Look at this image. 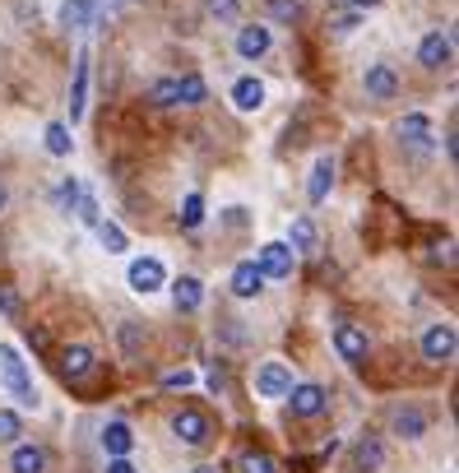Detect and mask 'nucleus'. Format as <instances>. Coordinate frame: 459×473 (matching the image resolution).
<instances>
[{
	"instance_id": "obj_31",
	"label": "nucleus",
	"mask_w": 459,
	"mask_h": 473,
	"mask_svg": "<svg viewBox=\"0 0 459 473\" xmlns=\"http://www.w3.org/2000/svg\"><path fill=\"white\" fill-rule=\"evenodd\" d=\"M241 473H279V464L265 455V450H246L241 455Z\"/></svg>"
},
{
	"instance_id": "obj_42",
	"label": "nucleus",
	"mask_w": 459,
	"mask_h": 473,
	"mask_svg": "<svg viewBox=\"0 0 459 473\" xmlns=\"http://www.w3.org/2000/svg\"><path fill=\"white\" fill-rule=\"evenodd\" d=\"M98 5H107V10H112V5H121V0H98Z\"/></svg>"
},
{
	"instance_id": "obj_8",
	"label": "nucleus",
	"mask_w": 459,
	"mask_h": 473,
	"mask_svg": "<svg viewBox=\"0 0 459 473\" xmlns=\"http://www.w3.org/2000/svg\"><path fill=\"white\" fill-rule=\"evenodd\" d=\"M56 367H60V376H66V381H83V376L93 372V353L83 343H66L56 353Z\"/></svg>"
},
{
	"instance_id": "obj_39",
	"label": "nucleus",
	"mask_w": 459,
	"mask_h": 473,
	"mask_svg": "<svg viewBox=\"0 0 459 473\" xmlns=\"http://www.w3.org/2000/svg\"><path fill=\"white\" fill-rule=\"evenodd\" d=\"M107 473H139V469H135L131 460H125V455H116V460L107 464Z\"/></svg>"
},
{
	"instance_id": "obj_38",
	"label": "nucleus",
	"mask_w": 459,
	"mask_h": 473,
	"mask_svg": "<svg viewBox=\"0 0 459 473\" xmlns=\"http://www.w3.org/2000/svg\"><path fill=\"white\" fill-rule=\"evenodd\" d=\"M358 24H362V10H348V14H339V19H334V33H352Z\"/></svg>"
},
{
	"instance_id": "obj_41",
	"label": "nucleus",
	"mask_w": 459,
	"mask_h": 473,
	"mask_svg": "<svg viewBox=\"0 0 459 473\" xmlns=\"http://www.w3.org/2000/svg\"><path fill=\"white\" fill-rule=\"evenodd\" d=\"M5 204H10V191H5V181H0V209H5Z\"/></svg>"
},
{
	"instance_id": "obj_26",
	"label": "nucleus",
	"mask_w": 459,
	"mask_h": 473,
	"mask_svg": "<svg viewBox=\"0 0 459 473\" xmlns=\"http://www.w3.org/2000/svg\"><path fill=\"white\" fill-rule=\"evenodd\" d=\"M144 102H149V107H177V79H154Z\"/></svg>"
},
{
	"instance_id": "obj_25",
	"label": "nucleus",
	"mask_w": 459,
	"mask_h": 473,
	"mask_svg": "<svg viewBox=\"0 0 459 473\" xmlns=\"http://www.w3.org/2000/svg\"><path fill=\"white\" fill-rule=\"evenodd\" d=\"M131 445H135V437H131V427L125 422H107L102 427V450L116 460V455H131Z\"/></svg>"
},
{
	"instance_id": "obj_15",
	"label": "nucleus",
	"mask_w": 459,
	"mask_h": 473,
	"mask_svg": "<svg viewBox=\"0 0 459 473\" xmlns=\"http://www.w3.org/2000/svg\"><path fill=\"white\" fill-rule=\"evenodd\" d=\"M385 464V445L381 437H362L358 445H352V473H376Z\"/></svg>"
},
{
	"instance_id": "obj_9",
	"label": "nucleus",
	"mask_w": 459,
	"mask_h": 473,
	"mask_svg": "<svg viewBox=\"0 0 459 473\" xmlns=\"http://www.w3.org/2000/svg\"><path fill=\"white\" fill-rule=\"evenodd\" d=\"M256 390H260L265 399H283L288 390H292V372H288L283 362H265L260 376H256Z\"/></svg>"
},
{
	"instance_id": "obj_10",
	"label": "nucleus",
	"mask_w": 459,
	"mask_h": 473,
	"mask_svg": "<svg viewBox=\"0 0 459 473\" xmlns=\"http://www.w3.org/2000/svg\"><path fill=\"white\" fill-rule=\"evenodd\" d=\"M334 348H339V358L344 362H352V367H358V362H367V335L358 330V325H339V330H334Z\"/></svg>"
},
{
	"instance_id": "obj_13",
	"label": "nucleus",
	"mask_w": 459,
	"mask_h": 473,
	"mask_svg": "<svg viewBox=\"0 0 459 473\" xmlns=\"http://www.w3.org/2000/svg\"><path fill=\"white\" fill-rule=\"evenodd\" d=\"M260 288H265V274H260V264H256V260H241L237 270H233V297L250 302V297H260Z\"/></svg>"
},
{
	"instance_id": "obj_20",
	"label": "nucleus",
	"mask_w": 459,
	"mask_h": 473,
	"mask_svg": "<svg viewBox=\"0 0 459 473\" xmlns=\"http://www.w3.org/2000/svg\"><path fill=\"white\" fill-rule=\"evenodd\" d=\"M83 102H89V51H79L75 66V89H70V121L83 116Z\"/></svg>"
},
{
	"instance_id": "obj_24",
	"label": "nucleus",
	"mask_w": 459,
	"mask_h": 473,
	"mask_svg": "<svg viewBox=\"0 0 459 473\" xmlns=\"http://www.w3.org/2000/svg\"><path fill=\"white\" fill-rule=\"evenodd\" d=\"M10 469H14V473H47V450H37V445H14Z\"/></svg>"
},
{
	"instance_id": "obj_29",
	"label": "nucleus",
	"mask_w": 459,
	"mask_h": 473,
	"mask_svg": "<svg viewBox=\"0 0 459 473\" xmlns=\"http://www.w3.org/2000/svg\"><path fill=\"white\" fill-rule=\"evenodd\" d=\"M79 191H83L79 181H75V177H66V181L56 186V195H51V200H56V209H60V214H70V209H75V200H79Z\"/></svg>"
},
{
	"instance_id": "obj_23",
	"label": "nucleus",
	"mask_w": 459,
	"mask_h": 473,
	"mask_svg": "<svg viewBox=\"0 0 459 473\" xmlns=\"http://www.w3.org/2000/svg\"><path fill=\"white\" fill-rule=\"evenodd\" d=\"M200 297H204V288H200V279H191V274H181V279L172 283V306H177V311H195V306H200Z\"/></svg>"
},
{
	"instance_id": "obj_16",
	"label": "nucleus",
	"mask_w": 459,
	"mask_h": 473,
	"mask_svg": "<svg viewBox=\"0 0 459 473\" xmlns=\"http://www.w3.org/2000/svg\"><path fill=\"white\" fill-rule=\"evenodd\" d=\"M329 186H334V158L321 154V158H316V168H311V181H306V200H311V204H325Z\"/></svg>"
},
{
	"instance_id": "obj_4",
	"label": "nucleus",
	"mask_w": 459,
	"mask_h": 473,
	"mask_svg": "<svg viewBox=\"0 0 459 473\" xmlns=\"http://www.w3.org/2000/svg\"><path fill=\"white\" fill-rule=\"evenodd\" d=\"M292 256H297V251H292L288 241H265L256 251V264H260L265 279H288L292 274Z\"/></svg>"
},
{
	"instance_id": "obj_35",
	"label": "nucleus",
	"mask_w": 459,
	"mask_h": 473,
	"mask_svg": "<svg viewBox=\"0 0 459 473\" xmlns=\"http://www.w3.org/2000/svg\"><path fill=\"white\" fill-rule=\"evenodd\" d=\"M269 14H274V19H297L302 0H269Z\"/></svg>"
},
{
	"instance_id": "obj_1",
	"label": "nucleus",
	"mask_w": 459,
	"mask_h": 473,
	"mask_svg": "<svg viewBox=\"0 0 459 473\" xmlns=\"http://www.w3.org/2000/svg\"><path fill=\"white\" fill-rule=\"evenodd\" d=\"M0 381H5V390L14 395L19 408H37V385L28 376L24 358H19V348H10V343H0Z\"/></svg>"
},
{
	"instance_id": "obj_2",
	"label": "nucleus",
	"mask_w": 459,
	"mask_h": 473,
	"mask_svg": "<svg viewBox=\"0 0 459 473\" xmlns=\"http://www.w3.org/2000/svg\"><path fill=\"white\" fill-rule=\"evenodd\" d=\"M283 399L292 408V418H321L325 408H329V395H325L321 385H292Z\"/></svg>"
},
{
	"instance_id": "obj_14",
	"label": "nucleus",
	"mask_w": 459,
	"mask_h": 473,
	"mask_svg": "<svg viewBox=\"0 0 459 473\" xmlns=\"http://www.w3.org/2000/svg\"><path fill=\"white\" fill-rule=\"evenodd\" d=\"M60 24L66 28H98V5L93 0H60Z\"/></svg>"
},
{
	"instance_id": "obj_3",
	"label": "nucleus",
	"mask_w": 459,
	"mask_h": 473,
	"mask_svg": "<svg viewBox=\"0 0 459 473\" xmlns=\"http://www.w3.org/2000/svg\"><path fill=\"white\" fill-rule=\"evenodd\" d=\"M172 431H177L186 445H204L209 437H214V422H209L204 408H181V414L172 418Z\"/></svg>"
},
{
	"instance_id": "obj_33",
	"label": "nucleus",
	"mask_w": 459,
	"mask_h": 473,
	"mask_svg": "<svg viewBox=\"0 0 459 473\" xmlns=\"http://www.w3.org/2000/svg\"><path fill=\"white\" fill-rule=\"evenodd\" d=\"M121 348H125V358H131V362L139 358V325H135V320L121 325Z\"/></svg>"
},
{
	"instance_id": "obj_40",
	"label": "nucleus",
	"mask_w": 459,
	"mask_h": 473,
	"mask_svg": "<svg viewBox=\"0 0 459 473\" xmlns=\"http://www.w3.org/2000/svg\"><path fill=\"white\" fill-rule=\"evenodd\" d=\"M352 10H371V5H381V0H348Z\"/></svg>"
},
{
	"instance_id": "obj_5",
	"label": "nucleus",
	"mask_w": 459,
	"mask_h": 473,
	"mask_svg": "<svg viewBox=\"0 0 459 473\" xmlns=\"http://www.w3.org/2000/svg\"><path fill=\"white\" fill-rule=\"evenodd\" d=\"M450 56H455V43H450V33H427L423 43H417V66L423 70H446L450 66Z\"/></svg>"
},
{
	"instance_id": "obj_7",
	"label": "nucleus",
	"mask_w": 459,
	"mask_h": 473,
	"mask_svg": "<svg viewBox=\"0 0 459 473\" xmlns=\"http://www.w3.org/2000/svg\"><path fill=\"white\" fill-rule=\"evenodd\" d=\"M125 279H131L135 293L149 297V293H158V288L167 283V270H162V264H158L154 256H144V260H131V270H125Z\"/></svg>"
},
{
	"instance_id": "obj_36",
	"label": "nucleus",
	"mask_w": 459,
	"mask_h": 473,
	"mask_svg": "<svg viewBox=\"0 0 459 473\" xmlns=\"http://www.w3.org/2000/svg\"><path fill=\"white\" fill-rule=\"evenodd\" d=\"M195 385V372H186V367H181V372H167L162 376V390H191Z\"/></svg>"
},
{
	"instance_id": "obj_43",
	"label": "nucleus",
	"mask_w": 459,
	"mask_h": 473,
	"mask_svg": "<svg viewBox=\"0 0 459 473\" xmlns=\"http://www.w3.org/2000/svg\"><path fill=\"white\" fill-rule=\"evenodd\" d=\"M329 5H348V0H329Z\"/></svg>"
},
{
	"instance_id": "obj_21",
	"label": "nucleus",
	"mask_w": 459,
	"mask_h": 473,
	"mask_svg": "<svg viewBox=\"0 0 459 473\" xmlns=\"http://www.w3.org/2000/svg\"><path fill=\"white\" fill-rule=\"evenodd\" d=\"M200 102H209V84L191 70V75H181L177 79V107H200Z\"/></svg>"
},
{
	"instance_id": "obj_27",
	"label": "nucleus",
	"mask_w": 459,
	"mask_h": 473,
	"mask_svg": "<svg viewBox=\"0 0 459 473\" xmlns=\"http://www.w3.org/2000/svg\"><path fill=\"white\" fill-rule=\"evenodd\" d=\"M200 223H204V195L191 191V195L181 200V228H186V233H195Z\"/></svg>"
},
{
	"instance_id": "obj_22",
	"label": "nucleus",
	"mask_w": 459,
	"mask_h": 473,
	"mask_svg": "<svg viewBox=\"0 0 459 473\" xmlns=\"http://www.w3.org/2000/svg\"><path fill=\"white\" fill-rule=\"evenodd\" d=\"M288 246H292V251H316V218H311V214L292 218L288 223Z\"/></svg>"
},
{
	"instance_id": "obj_44",
	"label": "nucleus",
	"mask_w": 459,
	"mask_h": 473,
	"mask_svg": "<svg viewBox=\"0 0 459 473\" xmlns=\"http://www.w3.org/2000/svg\"><path fill=\"white\" fill-rule=\"evenodd\" d=\"M195 473H214V469H195Z\"/></svg>"
},
{
	"instance_id": "obj_6",
	"label": "nucleus",
	"mask_w": 459,
	"mask_h": 473,
	"mask_svg": "<svg viewBox=\"0 0 459 473\" xmlns=\"http://www.w3.org/2000/svg\"><path fill=\"white\" fill-rule=\"evenodd\" d=\"M423 358L431 362V367H441V362H450L455 358V325H427V335H423Z\"/></svg>"
},
{
	"instance_id": "obj_30",
	"label": "nucleus",
	"mask_w": 459,
	"mask_h": 473,
	"mask_svg": "<svg viewBox=\"0 0 459 473\" xmlns=\"http://www.w3.org/2000/svg\"><path fill=\"white\" fill-rule=\"evenodd\" d=\"M93 228H98V241L107 246L112 256H121V251H125V233L116 228V223H93Z\"/></svg>"
},
{
	"instance_id": "obj_19",
	"label": "nucleus",
	"mask_w": 459,
	"mask_h": 473,
	"mask_svg": "<svg viewBox=\"0 0 459 473\" xmlns=\"http://www.w3.org/2000/svg\"><path fill=\"white\" fill-rule=\"evenodd\" d=\"M390 427H394V437L417 441V437H423V431H427V418H423V408H394Z\"/></svg>"
},
{
	"instance_id": "obj_12",
	"label": "nucleus",
	"mask_w": 459,
	"mask_h": 473,
	"mask_svg": "<svg viewBox=\"0 0 459 473\" xmlns=\"http://www.w3.org/2000/svg\"><path fill=\"white\" fill-rule=\"evenodd\" d=\"M269 43H274V33H269L265 24H246V28L237 33V56H241V60H260V56L269 51Z\"/></svg>"
},
{
	"instance_id": "obj_17",
	"label": "nucleus",
	"mask_w": 459,
	"mask_h": 473,
	"mask_svg": "<svg viewBox=\"0 0 459 473\" xmlns=\"http://www.w3.org/2000/svg\"><path fill=\"white\" fill-rule=\"evenodd\" d=\"M233 107L237 112H260L265 107V84L256 75H246V79H237L233 84Z\"/></svg>"
},
{
	"instance_id": "obj_18",
	"label": "nucleus",
	"mask_w": 459,
	"mask_h": 473,
	"mask_svg": "<svg viewBox=\"0 0 459 473\" xmlns=\"http://www.w3.org/2000/svg\"><path fill=\"white\" fill-rule=\"evenodd\" d=\"M400 139L408 144V149H431V121L423 112H408L400 121Z\"/></svg>"
},
{
	"instance_id": "obj_37",
	"label": "nucleus",
	"mask_w": 459,
	"mask_h": 473,
	"mask_svg": "<svg viewBox=\"0 0 459 473\" xmlns=\"http://www.w3.org/2000/svg\"><path fill=\"white\" fill-rule=\"evenodd\" d=\"M0 311H5V316H19V293H14L10 283H0Z\"/></svg>"
},
{
	"instance_id": "obj_28",
	"label": "nucleus",
	"mask_w": 459,
	"mask_h": 473,
	"mask_svg": "<svg viewBox=\"0 0 459 473\" xmlns=\"http://www.w3.org/2000/svg\"><path fill=\"white\" fill-rule=\"evenodd\" d=\"M70 144H75V139H70V126L51 121V126H47V154H51V158H66V154H70Z\"/></svg>"
},
{
	"instance_id": "obj_34",
	"label": "nucleus",
	"mask_w": 459,
	"mask_h": 473,
	"mask_svg": "<svg viewBox=\"0 0 459 473\" xmlns=\"http://www.w3.org/2000/svg\"><path fill=\"white\" fill-rule=\"evenodd\" d=\"M204 5H209L214 19H223V24H233V19H237V0H204Z\"/></svg>"
},
{
	"instance_id": "obj_11",
	"label": "nucleus",
	"mask_w": 459,
	"mask_h": 473,
	"mask_svg": "<svg viewBox=\"0 0 459 473\" xmlns=\"http://www.w3.org/2000/svg\"><path fill=\"white\" fill-rule=\"evenodd\" d=\"M362 84H367V98H376V102H390L394 93H400V75H394L390 66H367Z\"/></svg>"
},
{
	"instance_id": "obj_32",
	"label": "nucleus",
	"mask_w": 459,
	"mask_h": 473,
	"mask_svg": "<svg viewBox=\"0 0 459 473\" xmlns=\"http://www.w3.org/2000/svg\"><path fill=\"white\" fill-rule=\"evenodd\" d=\"M24 437V422H19L14 408H0V441H19Z\"/></svg>"
}]
</instances>
